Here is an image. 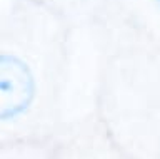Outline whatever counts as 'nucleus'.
I'll use <instances>...</instances> for the list:
<instances>
[{
    "mask_svg": "<svg viewBox=\"0 0 160 159\" xmlns=\"http://www.w3.org/2000/svg\"><path fill=\"white\" fill-rule=\"evenodd\" d=\"M93 112L135 159H160V59H115L93 92Z\"/></svg>",
    "mask_w": 160,
    "mask_h": 159,
    "instance_id": "obj_1",
    "label": "nucleus"
},
{
    "mask_svg": "<svg viewBox=\"0 0 160 159\" xmlns=\"http://www.w3.org/2000/svg\"><path fill=\"white\" fill-rule=\"evenodd\" d=\"M52 141L0 142V159H53Z\"/></svg>",
    "mask_w": 160,
    "mask_h": 159,
    "instance_id": "obj_3",
    "label": "nucleus"
},
{
    "mask_svg": "<svg viewBox=\"0 0 160 159\" xmlns=\"http://www.w3.org/2000/svg\"><path fill=\"white\" fill-rule=\"evenodd\" d=\"M52 144L53 159H135L93 111L73 117Z\"/></svg>",
    "mask_w": 160,
    "mask_h": 159,
    "instance_id": "obj_2",
    "label": "nucleus"
},
{
    "mask_svg": "<svg viewBox=\"0 0 160 159\" xmlns=\"http://www.w3.org/2000/svg\"><path fill=\"white\" fill-rule=\"evenodd\" d=\"M153 3V8H155V15L160 17V0H152Z\"/></svg>",
    "mask_w": 160,
    "mask_h": 159,
    "instance_id": "obj_4",
    "label": "nucleus"
}]
</instances>
